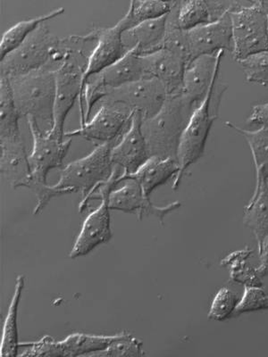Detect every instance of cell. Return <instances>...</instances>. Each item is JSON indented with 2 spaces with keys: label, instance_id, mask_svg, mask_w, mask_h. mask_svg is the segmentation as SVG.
<instances>
[{
  "label": "cell",
  "instance_id": "cell-1",
  "mask_svg": "<svg viewBox=\"0 0 268 357\" xmlns=\"http://www.w3.org/2000/svg\"><path fill=\"white\" fill-rule=\"evenodd\" d=\"M196 108L193 102L181 92L168 96L164 106L155 116L142 119V133L151 158L177 162L181 137Z\"/></svg>",
  "mask_w": 268,
  "mask_h": 357
},
{
  "label": "cell",
  "instance_id": "cell-2",
  "mask_svg": "<svg viewBox=\"0 0 268 357\" xmlns=\"http://www.w3.org/2000/svg\"><path fill=\"white\" fill-rule=\"evenodd\" d=\"M97 41V29L84 36H78L75 46L66 56L61 66L54 73L56 78V97L54 106V123L47 135L59 139H65V122L76 98L84 91V77L87 69L89 56L85 47L89 43Z\"/></svg>",
  "mask_w": 268,
  "mask_h": 357
},
{
  "label": "cell",
  "instance_id": "cell-3",
  "mask_svg": "<svg viewBox=\"0 0 268 357\" xmlns=\"http://www.w3.org/2000/svg\"><path fill=\"white\" fill-rule=\"evenodd\" d=\"M220 66L214 76L211 87H210L202 103L193 111L186 128L181 137L177 153L179 172L174 177L173 190H177L181 178L186 173L188 168L195 164L204 154L207 137L211 130L214 122L218 118L219 107L221 104L223 92L226 86L218 92L215 91L216 79L218 78Z\"/></svg>",
  "mask_w": 268,
  "mask_h": 357
},
{
  "label": "cell",
  "instance_id": "cell-4",
  "mask_svg": "<svg viewBox=\"0 0 268 357\" xmlns=\"http://www.w3.org/2000/svg\"><path fill=\"white\" fill-rule=\"evenodd\" d=\"M8 81L20 116L34 118L38 124L40 122L47 126L49 132L54 123L55 73L43 68L8 78Z\"/></svg>",
  "mask_w": 268,
  "mask_h": 357
},
{
  "label": "cell",
  "instance_id": "cell-5",
  "mask_svg": "<svg viewBox=\"0 0 268 357\" xmlns=\"http://www.w3.org/2000/svg\"><path fill=\"white\" fill-rule=\"evenodd\" d=\"M114 142L103 143L96 146L85 158L73 161L64 167L59 181L54 187L66 194L81 192L84 199L80 203L79 211L84 213L88 206L89 197L110 180L114 165L111 151Z\"/></svg>",
  "mask_w": 268,
  "mask_h": 357
},
{
  "label": "cell",
  "instance_id": "cell-6",
  "mask_svg": "<svg viewBox=\"0 0 268 357\" xmlns=\"http://www.w3.org/2000/svg\"><path fill=\"white\" fill-rule=\"evenodd\" d=\"M267 1L237 2L232 9V56L236 61L268 50Z\"/></svg>",
  "mask_w": 268,
  "mask_h": 357
},
{
  "label": "cell",
  "instance_id": "cell-7",
  "mask_svg": "<svg viewBox=\"0 0 268 357\" xmlns=\"http://www.w3.org/2000/svg\"><path fill=\"white\" fill-rule=\"evenodd\" d=\"M27 119L33 138V151L28 155L31 178L25 188L33 190L39 199L49 187L47 176L50 171L62 167L64 159L71 146L72 138L59 139L47 135L34 118L27 117Z\"/></svg>",
  "mask_w": 268,
  "mask_h": 357
},
{
  "label": "cell",
  "instance_id": "cell-8",
  "mask_svg": "<svg viewBox=\"0 0 268 357\" xmlns=\"http://www.w3.org/2000/svg\"><path fill=\"white\" fill-rule=\"evenodd\" d=\"M124 174V172L122 169L114 167L113 173H112L110 180L102 184L89 197L88 203L91 200L101 199V204L85 219L77 240L75 241V245L70 253V257L73 259L86 256L98 245L107 243L111 240V216L110 208L108 206V197L112 190L116 189L119 185V178Z\"/></svg>",
  "mask_w": 268,
  "mask_h": 357
},
{
  "label": "cell",
  "instance_id": "cell-9",
  "mask_svg": "<svg viewBox=\"0 0 268 357\" xmlns=\"http://www.w3.org/2000/svg\"><path fill=\"white\" fill-rule=\"evenodd\" d=\"M57 40L59 38L51 33L50 27L43 22L17 49L1 60L0 75L10 78L45 68Z\"/></svg>",
  "mask_w": 268,
  "mask_h": 357
},
{
  "label": "cell",
  "instance_id": "cell-10",
  "mask_svg": "<svg viewBox=\"0 0 268 357\" xmlns=\"http://www.w3.org/2000/svg\"><path fill=\"white\" fill-rule=\"evenodd\" d=\"M168 96L167 89L158 79L143 78L107 89L106 97L101 101L123 105L133 112H140L142 119H148L161 110Z\"/></svg>",
  "mask_w": 268,
  "mask_h": 357
},
{
  "label": "cell",
  "instance_id": "cell-11",
  "mask_svg": "<svg viewBox=\"0 0 268 357\" xmlns=\"http://www.w3.org/2000/svg\"><path fill=\"white\" fill-rule=\"evenodd\" d=\"M100 109L84 126L65 132L66 138L82 137L89 142L100 144L117 142L123 136L124 129L128 128L134 112L123 105L100 101Z\"/></svg>",
  "mask_w": 268,
  "mask_h": 357
},
{
  "label": "cell",
  "instance_id": "cell-12",
  "mask_svg": "<svg viewBox=\"0 0 268 357\" xmlns=\"http://www.w3.org/2000/svg\"><path fill=\"white\" fill-rule=\"evenodd\" d=\"M131 28L132 24L128 12L114 26L97 28V43L89 56L88 66L84 77V82L89 77L114 65L128 53L130 50L124 43L123 35Z\"/></svg>",
  "mask_w": 268,
  "mask_h": 357
},
{
  "label": "cell",
  "instance_id": "cell-13",
  "mask_svg": "<svg viewBox=\"0 0 268 357\" xmlns=\"http://www.w3.org/2000/svg\"><path fill=\"white\" fill-rule=\"evenodd\" d=\"M232 9L226 12L218 20L186 31L190 50V63L200 56L216 55L220 51H225V52L228 51L232 53L234 43H232V26L231 15H230Z\"/></svg>",
  "mask_w": 268,
  "mask_h": 357
},
{
  "label": "cell",
  "instance_id": "cell-14",
  "mask_svg": "<svg viewBox=\"0 0 268 357\" xmlns=\"http://www.w3.org/2000/svg\"><path fill=\"white\" fill-rule=\"evenodd\" d=\"M122 187L112 190L108 197V206L110 210H117L127 213H134L142 220L144 216H155L161 222H164L165 216L180 208L181 203L179 201L169 204L165 206H156L146 196L140 187L133 178H126L123 181Z\"/></svg>",
  "mask_w": 268,
  "mask_h": 357
},
{
  "label": "cell",
  "instance_id": "cell-15",
  "mask_svg": "<svg viewBox=\"0 0 268 357\" xmlns=\"http://www.w3.org/2000/svg\"><path fill=\"white\" fill-rule=\"evenodd\" d=\"M142 116L134 112L130 126L111 151V161L128 175L136 173L151 158L142 130Z\"/></svg>",
  "mask_w": 268,
  "mask_h": 357
},
{
  "label": "cell",
  "instance_id": "cell-16",
  "mask_svg": "<svg viewBox=\"0 0 268 357\" xmlns=\"http://www.w3.org/2000/svg\"><path fill=\"white\" fill-rule=\"evenodd\" d=\"M140 57L147 76L158 79L167 89L168 96L183 92L184 76L188 65L184 57L165 47Z\"/></svg>",
  "mask_w": 268,
  "mask_h": 357
},
{
  "label": "cell",
  "instance_id": "cell-17",
  "mask_svg": "<svg viewBox=\"0 0 268 357\" xmlns=\"http://www.w3.org/2000/svg\"><path fill=\"white\" fill-rule=\"evenodd\" d=\"M225 51L202 56L188 63L184 76L183 93L198 107L211 87L216 69L221 66Z\"/></svg>",
  "mask_w": 268,
  "mask_h": 357
},
{
  "label": "cell",
  "instance_id": "cell-18",
  "mask_svg": "<svg viewBox=\"0 0 268 357\" xmlns=\"http://www.w3.org/2000/svg\"><path fill=\"white\" fill-rule=\"evenodd\" d=\"M0 170L13 188H25L31 167L22 137L0 138Z\"/></svg>",
  "mask_w": 268,
  "mask_h": 357
},
{
  "label": "cell",
  "instance_id": "cell-19",
  "mask_svg": "<svg viewBox=\"0 0 268 357\" xmlns=\"http://www.w3.org/2000/svg\"><path fill=\"white\" fill-rule=\"evenodd\" d=\"M168 15L145 21L131 28L123 35L124 43L129 50L135 49L140 56L155 52L164 46L168 31Z\"/></svg>",
  "mask_w": 268,
  "mask_h": 357
},
{
  "label": "cell",
  "instance_id": "cell-20",
  "mask_svg": "<svg viewBox=\"0 0 268 357\" xmlns=\"http://www.w3.org/2000/svg\"><path fill=\"white\" fill-rule=\"evenodd\" d=\"M178 172V162L173 159H161L152 156L136 173L122 174L119 183L126 178H133L140 185L145 195L149 197L156 188L177 176Z\"/></svg>",
  "mask_w": 268,
  "mask_h": 357
},
{
  "label": "cell",
  "instance_id": "cell-21",
  "mask_svg": "<svg viewBox=\"0 0 268 357\" xmlns=\"http://www.w3.org/2000/svg\"><path fill=\"white\" fill-rule=\"evenodd\" d=\"M244 222L256 238L260 250L268 235V185L267 181L256 183L253 195L245 206Z\"/></svg>",
  "mask_w": 268,
  "mask_h": 357
},
{
  "label": "cell",
  "instance_id": "cell-22",
  "mask_svg": "<svg viewBox=\"0 0 268 357\" xmlns=\"http://www.w3.org/2000/svg\"><path fill=\"white\" fill-rule=\"evenodd\" d=\"M65 8H59L40 17L17 22L3 33L0 41V60L4 59L9 53L17 49L25 40L43 22L59 17L65 13Z\"/></svg>",
  "mask_w": 268,
  "mask_h": 357
},
{
  "label": "cell",
  "instance_id": "cell-23",
  "mask_svg": "<svg viewBox=\"0 0 268 357\" xmlns=\"http://www.w3.org/2000/svg\"><path fill=\"white\" fill-rule=\"evenodd\" d=\"M24 285V276H18L14 296H13L4 326H3L1 345H0V356H18V349H20V344L18 341V309Z\"/></svg>",
  "mask_w": 268,
  "mask_h": 357
},
{
  "label": "cell",
  "instance_id": "cell-24",
  "mask_svg": "<svg viewBox=\"0 0 268 357\" xmlns=\"http://www.w3.org/2000/svg\"><path fill=\"white\" fill-rule=\"evenodd\" d=\"M117 336L118 334L114 336H95L84 333L69 335L66 340L57 342L60 356H91L106 349Z\"/></svg>",
  "mask_w": 268,
  "mask_h": 357
},
{
  "label": "cell",
  "instance_id": "cell-25",
  "mask_svg": "<svg viewBox=\"0 0 268 357\" xmlns=\"http://www.w3.org/2000/svg\"><path fill=\"white\" fill-rule=\"evenodd\" d=\"M225 126L241 134L250 146L256 169L257 183H268V129L248 130L230 122L225 123Z\"/></svg>",
  "mask_w": 268,
  "mask_h": 357
},
{
  "label": "cell",
  "instance_id": "cell-26",
  "mask_svg": "<svg viewBox=\"0 0 268 357\" xmlns=\"http://www.w3.org/2000/svg\"><path fill=\"white\" fill-rule=\"evenodd\" d=\"M253 251L246 247L244 250H235L223 258L220 266L228 268L230 279L244 287H263L256 268L251 266L250 257Z\"/></svg>",
  "mask_w": 268,
  "mask_h": 357
},
{
  "label": "cell",
  "instance_id": "cell-27",
  "mask_svg": "<svg viewBox=\"0 0 268 357\" xmlns=\"http://www.w3.org/2000/svg\"><path fill=\"white\" fill-rule=\"evenodd\" d=\"M20 118L8 78L0 75V138L20 136Z\"/></svg>",
  "mask_w": 268,
  "mask_h": 357
},
{
  "label": "cell",
  "instance_id": "cell-28",
  "mask_svg": "<svg viewBox=\"0 0 268 357\" xmlns=\"http://www.w3.org/2000/svg\"><path fill=\"white\" fill-rule=\"evenodd\" d=\"M177 22L179 28L184 31L214 22L209 1H177Z\"/></svg>",
  "mask_w": 268,
  "mask_h": 357
},
{
  "label": "cell",
  "instance_id": "cell-29",
  "mask_svg": "<svg viewBox=\"0 0 268 357\" xmlns=\"http://www.w3.org/2000/svg\"><path fill=\"white\" fill-rule=\"evenodd\" d=\"M177 1H133L128 9L132 28L145 21L170 14Z\"/></svg>",
  "mask_w": 268,
  "mask_h": 357
},
{
  "label": "cell",
  "instance_id": "cell-30",
  "mask_svg": "<svg viewBox=\"0 0 268 357\" xmlns=\"http://www.w3.org/2000/svg\"><path fill=\"white\" fill-rule=\"evenodd\" d=\"M142 342L132 335L123 331L103 351L94 354L91 356H144Z\"/></svg>",
  "mask_w": 268,
  "mask_h": 357
},
{
  "label": "cell",
  "instance_id": "cell-31",
  "mask_svg": "<svg viewBox=\"0 0 268 357\" xmlns=\"http://www.w3.org/2000/svg\"><path fill=\"white\" fill-rule=\"evenodd\" d=\"M240 298L232 289L223 287L213 298L209 312V319L214 321H225L234 315Z\"/></svg>",
  "mask_w": 268,
  "mask_h": 357
},
{
  "label": "cell",
  "instance_id": "cell-32",
  "mask_svg": "<svg viewBox=\"0 0 268 357\" xmlns=\"http://www.w3.org/2000/svg\"><path fill=\"white\" fill-rule=\"evenodd\" d=\"M238 63L244 70L246 81L268 86V50L253 54Z\"/></svg>",
  "mask_w": 268,
  "mask_h": 357
},
{
  "label": "cell",
  "instance_id": "cell-33",
  "mask_svg": "<svg viewBox=\"0 0 268 357\" xmlns=\"http://www.w3.org/2000/svg\"><path fill=\"white\" fill-rule=\"evenodd\" d=\"M268 310V294L263 287H244L242 295L234 315L246 314V312Z\"/></svg>",
  "mask_w": 268,
  "mask_h": 357
},
{
  "label": "cell",
  "instance_id": "cell-34",
  "mask_svg": "<svg viewBox=\"0 0 268 357\" xmlns=\"http://www.w3.org/2000/svg\"><path fill=\"white\" fill-rule=\"evenodd\" d=\"M29 347L20 356H60L59 343L52 337L45 336L38 342L20 344Z\"/></svg>",
  "mask_w": 268,
  "mask_h": 357
},
{
  "label": "cell",
  "instance_id": "cell-35",
  "mask_svg": "<svg viewBox=\"0 0 268 357\" xmlns=\"http://www.w3.org/2000/svg\"><path fill=\"white\" fill-rule=\"evenodd\" d=\"M247 123L250 126H260L261 128L268 129V102L258 104L252 107Z\"/></svg>",
  "mask_w": 268,
  "mask_h": 357
},
{
  "label": "cell",
  "instance_id": "cell-36",
  "mask_svg": "<svg viewBox=\"0 0 268 357\" xmlns=\"http://www.w3.org/2000/svg\"><path fill=\"white\" fill-rule=\"evenodd\" d=\"M260 266L256 268L257 273L262 279L264 277L268 276V235L261 244L260 250Z\"/></svg>",
  "mask_w": 268,
  "mask_h": 357
},
{
  "label": "cell",
  "instance_id": "cell-37",
  "mask_svg": "<svg viewBox=\"0 0 268 357\" xmlns=\"http://www.w3.org/2000/svg\"><path fill=\"white\" fill-rule=\"evenodd\" d=\"M267 9H268V1H267ZM267 20H268V13H267Z\"/></svg>",
  "mask_w": 268,
  "mask_h": 357
},
{
  "label": "cell",
  "instance_id": "cell-38",
  "mask_svg": "<svg viewBox=\"0 0 268 357\" xmlns=\"http://www.w3.org/2000/svg\"><path fill=\"white\" fill-rule=\"evenodd\" d=\"M267 185H268V183H267Z\"/></svg>",
  "mask_w": 268,
  "mask_h": 357
}]
</instances>
